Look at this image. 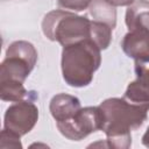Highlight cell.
<instances>
[{"mask_svg": "<svg viewBox=\"0 0 149 149\" xmlns=\"http://www.w3.org/2000/svg\"><path fill=\"white\" fill-rule=\"evenodd\" d=\"M90 14L94 21L104 22L112 27L113 29L115 28L116 24V10L115 7L109 5L108 2L104 0H93L92 3L88 7Z\"/></svg>", "mask_w": 149, "mask_h": 149, "instance_id": "30bf717a", "label": "cell"}, {"mask_svg": "<svg viewBox=\"0 0 149 149\" xmlns=\"http://www.w3.org/2000/svg\"><path fill=\"white\" fill-rule=\"evenodd\" d=\"M126 24L129 31L125 35L121 48L135 62H149V1L135 0L126 12Z\"/></svg>", "mask_w": 149, "mask_h": 149, "instance_id": "3957f363", "label": "cell"}, {"mask_svg": "<svg viewBox=\"0 0 149 149\" xmlns=\"http://www.w3.org/2000/svg\"><path fill=\"white\" fill-rule=\"evenodd\" d=\"M106 2H108L109 5L116 7V6H129L132 5L135 0H104Z\"/></svg>", "mask_w": 149, "mask_h": 149, "instance_id": "7c38bea8", "label": "cell"}, {"mask_svg": "<svg viewBox=\"0 0 149 149\" xmlns=\"http://www.w3.org/2000/svg\"><path fill=\"white\" fill-rule=\"evenodd\" d=\"M101 49L91 40H83L63 47L62 73L68 85L72 87L87 86L101 63Z\"/></svg>", "mask_w": 149, "mask_h": 149, "instance_id": "7a4b0ae2", "label": "cell"}, {"mask_svg": "<svg viewBox=\"0 0 149 149\" xmlns=\"http://www.w3.org/2000/svg\"><path fill=\"white\" fill-rule=\"evenodd\" d=\"M37 119L38 108L34 104V99L16 101L6 111L3 129L21 137L34 128Z\"/></svg>", "mask_w": 149, "mask_h": 149, "instance_id": "52a82bcc", "label": "cell"}, {"mask_svg": "<svg viewBox=\"0 0 149 149\" xmlns=\"http://www.w3.org/2000/svg\"><path fill=\"white\" fill-rule=\"evenodd\" d=\"M93 0H57V5L59 9L63 10H74L81 12L90 7Z\"/></svg>", "mask_w": 149, "mask_h": 149, "instance_id": "8fae6325", "label": "cell"}, {"mask_svg": "<svg viewBox=\"0 0 149 149\" xmlns=\"http://www.w3.org/2000/svg\"><path fill=\"white\" fill-rule=\"evenodd\" d=\"M102 112L101 130L107 136V147L129 148L130 132L143 125L149 111V102H133L126 98L106 99L99 105Z\"/></svg>", "mask_w": 149, "mask_h": 149, "instance_id": "6da1fadb", "label": "cell"}, {"mask_svg": "<svg viewBox=\"0 0 149 149\" xmlns=\"http://www.w3.org/2000/svg\"><path fill=\"white\" fill-rule=\"evenodd\" d=\"M37 61V51L27 41L13 42L0 68V83L12 81L23 84L34 69Z\"/></svg>", "mask_w": 149, "mask_h": 149, "instance_id": "5b68a950", "label": "cell"}, {"mask_svg": "<svg viewBox=\"0 0 149 149\" xmlns=\"http://www.w3.org/2000/svg\"><path fill=\"white\" fill-rule=\"evenodd\" d=\"M63 136L72 141H80L91 133L101 130L102 112L99 106L81 108L72 119L64 122H56Z\"/></svg>", "mask_w": 149, "mask_h": 149, "instance_id": "8992f818", "label": "cell"}, {"mask_svg": "<svg viewBox=\"0 0 149 149\" xmlns=\"http://www.w3.org/2000/svg\"><path fill=\"white\" fill-rule=\"evenodd\" d=\"M49 108L56 122H64L72 119L81 109V106L77 97L59 93L51 99Z\"/></svg>", "mask_w": 149, "mask_h": 149, "instance_id": "9c48e42d", "label": "cell"}, {"mask_svg": "<svg viewBox=\"0 0 149 149\" xmlns=\"http://www.w3.org/2000/svg\"><path fill=\"white\" fill-rule=\"evenodd\" d=\"M136 79L129 83L123 98L133 102H149V62H135Z\"/></svg>", "mask_w": 149, "mask_h": 149, "instance_id": "ba28073f", "label": "cell"}, {"mask_svg": "<svg viewBox=\"0 0 149 149\" xmlns=\"http://www.w3.org/2000/svg\"><path fill=\"white\" fill-rule=\"evenodd\" d=\"M42 30L47 38L57 41L64 47L83 40H92L93 20L76 15L69 10L56 9L44 16Z\"/></svg>", "mask_w": 149, "mask_h": 149, "instance_id": "277c9868", "label": "cell"}, {"mask_svg": "<svg viewBox=\"0 0 149 149\" xmlns=\"http://www.w3.org/2000/svg\"><path fill=\"white\" fill-rule=\"evenodd\" d=\"M142 143H143V146L149 148V127L147 128V132L144 133V135L142 137Z\"/></svg>", "mask_w": 149, "mask_h": 149, "instance_id": "4fadbf2b", "label": "cell"}]
</instances>
